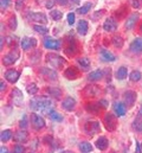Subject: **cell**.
<instances>
[{
	"label": "cell",
	"instance_id": "obj_34",
	"mask_svg": "<svg viewBox=\"0 0 142 153\" xmlns=\"http://www.w3.org/2000/svg\"><path fill=\"white\" fill-rule=\"evenodd\" d=\"M112 43L116 48H122L123 46V39L121 38L120 36H115L112 37Z\"/></svg>",
	"mask_w": 142,
	"mask_h": 153
},
{
	"label": "cell",
	"instance_id": "obj_2",
	"mask_svg": "<svg viewBox=\"0 0 142 153\" xmlns=\"http://www.w3.org/2000/svg\"><path fill=\"white\" fill-rule=\"evenodd\" d=\"M19 58V51L17 49H13L11 50L8 53H6L4 57H2V64L8 67V65H12L16 63V61Z\"/></svg>",
	"mask_w": 142,
	"mask_h": 153
},
{
	"label": "cell",
	"instance_id": "obj_57",
	"mask_svg": "<svg viewBox=\"0 0 142 153\" xmlns=\"http://www.w3.org/2000/svg\"><path fill=\"white\" fill-rule=\"evenodd\" d=\"M31 153H33V152H31Z\"/></svg>",
	"mask_w": 142,
	"mask_h": 153
},
{
	"label": "cell",
	"instance_id": "obj_27",
	"mask_svg": "<svg viewBox=\"0 0 142 153\" xmlns=\"http://www.w3.org/2000/svg\"><path fill=\"white\" fill-rule=\"evenodd\" d=\"M127 74H128L127 68L121 67V68H118V70L116 71V78H117V79H124V78L127 77Z\"/></svg>",
	"mask_w": 142,
	"mask_h": 153
},
{
	"label": "cell",
	"instance_id": "obj_13",
	"mask_svg": "<svg viewBox=\"0 0 142 153\" xmlns=\"http://www.w3.org/2000/svg\"><path fill=\"white\" fill-rule=\"evenodd\" d=\"M130 51L134 53H141L142 52V38L134 39L130 44Z\"/></svg>",
	"mask_w": 142,
	"mask_h": 153
},
{
	"label": "cell",
	"instance_id": "obj_30",
	"mask_svg": "<svg viewBox=\"0 0 142 153\" xmlns=\"http://www.w3.org/2000/svg\"><path fill=\"white\" fill-rule=\"evenodd\" d=\"M141 73L140 71H138V70H134V71H132V74H130V81H133V82H138V81H140L141 79Z\"/></svg>",
	"mask_w": 142,
	"mask_h": 153
},
{
	"label": "cell",
	"instance_id": "obj_5",
	"mask_svg": "<svg viewBox=\"0 0 142 153\" xmlns=\"http://www.w3.org/2000/svg\"><path fill=\"white\" fill-rule=\"evenodd\" d=\"M29 19L36 22V23H40V24H46L47 19H46V16L44 13H40V12H30L27 14Z\"/></svg>",
	"mask_w": 142,
	"mask_h": 153
},
{
	"label": "cell",
	"instance_id": "obj_52",
	"mask_svg": "<svg viewBox=\"0 0 142 153\" xmlns=\"http://www.w3.org/2000/svg\"><path fill=\"white\" fill-rule=\"evenodd\" d=\"M72 2H73V4H78V2H79V0H73Z\"/></svg>",
	"mask_w": 142,
	"mask_h": 153
},
{
	"label": "cell",
	"instance_id": "obj_46",
	"mask_svg": "<svg viewBox=\"0 0 142 153\" xmlns=\"http://www.w3.org/2000/svg\"><path fill=\"white\" fill-rule=\"evenodd\" d=\"M56 1H57V4H59V5H62V6H65L69 0H56Z\"/></svg>",
	"mask_w": 142,
	"mask_h": 153
},
{
	"label": "cell",
	"instance_id": "obj_53",
	"mask_svg": "<svg viewBox=\"0 0 142 153\" xmlns=\"http://www.w3.org/2000/svg\"><path fill=\"white\" fill-rule=\"evenodd\" d=\"M64 153H73V152H70V151H65Z\"/></svg>",
	"mask_w": 142,
	"mask_h": 153
},
{
	"label": "cell",
	"instance_id": "obj_49",
	"mask_svg": "<svg viewBox=\"0 0 142 153\" xmlns=\"http://www.w3.org/2000/svg\"><path fill=\"white\" fill-rule=\"evenodd\" d=\"M0 153H8V150H7L6 147L1 146V149H0Z\"/></svg>",
	"mask_w": 142,
	"mask_h": 153
},
{
	"label": "cell",
	"instance_id": "obj_24",
	"mask_svg": "<svg viewBox=\"0 0 142 153\" xmlns=\"http://www.w3.org/2000/svg\"><path fill=\"white\" fill-rule=\"evenodd\" d=\"M78 147H79L81 152H83V153H88L92 151V145H91L90 143H88V141H82Z\"/></svg>",
	"mask_w": 142,
	"mask_h": 153
},
{
	"label": "cell",
	"instance_id": "obj_8",
	"mask_svg": "<svg viewBox=\"0 0 142 153\" xmlns=\"http://www.w3.org/2000/svg\"><path fill=\"white\" fill-rule=\"evenodd\" d=\"M136 101V93L133 91V90H129V91H126L124 93V103L126 106L128 107H133L134 103Z\"/></svg>",
	"mask_w": 142,
	"mask_h": 153
},
{
	"label": "cell",
	"instance_id": "obj_51",
	"mask_svg": "<svg viewBox=\"0 0 142 153\" xmlns=\"http://www.w3.org/2000/svg\"><path fill=\"white\" fill-rule=\"evenodd\" d=\"M0 42H1V49H2V46H4V38H2V37H1V40H0Z\"/></svg>",
	"mask_w": 142,
	"mask_h": 153
},
{
	"label": "cell",
	"instance_id": "obj_25",
	"mask_svg": "<svg viewBox=\"0 0 142 153\" xmlns=\"http://www.w3.org/2000/svg\"><path fill=\"white\" fill-rule=\"evenodd\" d=\"M77 62H78V64L81 65V68H83L84 70L90 67V59H89L88 57H81V58L77 59Z\"/></svg>",
	"mask_w": 142,
	"mask_h": 153
},
{
	"label": "cell",
	"instance_id": "obj_21",
	"mask_svg": "<svg viewBox=\"0 0 142 153\" xmlns=\"http://www.w3.org/2000/svg\"><path fill=\"white\" fill-rule=\"evenodd\" d=\"M96 147L100 150V151H106L108 149V139L104 137H100L96 141Z\"/></svg>",
	"mask_w": 142,
	"mask_h": 153
},
{
	"label": "cell",
	"instance_id": "obj_9",
	"mask_svg": "<svg viewBox=\"0 0 142 153\" xmlns=\"http://www.w3.org/2000/svg\"><path fill=\"white\" fill-rule=\"evenodd\" d=\"M104 123H106L108 131H114L116 128V119H115V116L112 114H106Z\"/></svg>",
	"mask_w": 142,
	"mask_h": 153
},
{
	"label": "cell",
	"instance_id": "obj_11",
	"mask_svg": "<svg viewBox=\"0 0 142 153\" xmlns=\"http://www.w3.org/2000/svg\"><path fill=\"white\" fill-rule=\"evenodd\" d=\"M4 76H5V78H6L10 83H16V82L19 79L20 74H19V71H17V70H7Z\"/></svg>",
	"mask_w": 142,
	"mask_h": 153
},
{
	"label": "cell",
	"instance_id": "obj_7",
	"mask_svg": "<svg viewBox=\"0 0 142 153\" xmlns=\"http://www.w3.org/2000/svg\"><path fill=\"white\" fill-rule=\"evenodd\" d=\"M44 46L49 50H59L61 49V42L53 38L44 39Z\"/></svg>",
	"mask_w": 142,
	"mask_h": 153
},
{
	"label": "cell",
	"instance_id": "obj_1",
	"mask_svg": "<svg viewBox=\"0 0 142 153\" xmlns=\"http://www.w3.org/2000/svg\"><path fill=\"white\" fill-rule=\"evenodd\" d=\"M30 105L33 111L45 114H49L53 107V102L49 97H35L30 101Z\"/></svg>",
	"mask_w": 142,
	"mask_h": 153
},
{
	"label": "cell",
	"instance_id": "obj_6",
	"mask_svg": "<svg viewBox=\"0 0 142 153\" xmlns=\"http://www.w3.org/2000/svg\"><path fill=\"white\" fill-rule=\"evenodd\" d=\"M31 121H32V125H33L35 129H37V131L43 129L45 127V120L40 115L36 114V113H33L31 116Z\"/></svg>",
	"mask_w": 142,
	"mask_h": 153
},
{
	"label": "cell",
	"instance_id": "obj_20",
	"mask_svg": "<svg viewBox=\"0 0 142 153\" xmlns=\"http://www.w3.org/2000/svg\"><path fill=\"white\" fill-rule=\"evenodd\" d=\"M77 31L81 36H85L88 33V23L85 20H79L77 25Z\"/></svg>",
	"mask_w": 142,
	"mask_h": 153
},
{
	"label": "cell",
	"instance_id": "obj_29",
	"mask_svg": "<svg viewBox=\"0 0 142 153\" xmlns=\"http://www.w3.org/2000/svg\"><path fill=\"white\" fill-rule=\"evenodd\" d=\"M91 6H92V5H91V2H87L85 5H83L82 7H79L77 11H78V13H79V14H87V13L90 11Z\"/></svg>",
	"mask_w": 142,
	"mask_h": 153
},
{
	"label": "cell",
	"instance_id": "obj_32",
	"mask_svg": "<svg viewBox=\"0 0 142 153\" xmlns=\"http://www.w3.org/2000/svg\"><path fill=\"white\" fill-rule=\"evenodd\" d=\"M49 117H50L51 120H53V121H62V120H63V116L61 114H58L57 112H55V111H51V112L49 113Z\"/></svg>",
	"mask_w": 142,
	"mask_h": 153
},
{
	"label": "cell",
	"instance_id": "obj_14",
	"mask_svg": "<svg viewBox=\"0 0 142 153\" xmlns=\"http://www.w3.org/2000/svg\"><path fill=\"white\" fill-rule=\"evenodd\" d=\"M114 111H115V114L117 116H123V115H126L127 106H126V103H122V102H115L114 103Z\"/></svg>",
	"mask_w": 142,
	"mask_h": 153
},
{
	"label": "cell",
	"instance_id": "obj_38",
	"mask_svg": "<svg viewBox=\"0 0 142 153\" xmlns=\"http://www.w3.org/2000/svg\"><path fill=\"white\" fill-rule=\"evenodd\" d=\"M19 126H20L23 129H26V128H27V116L25 114L21 117V120H20V122H19Z\"/></svg>",
	"mask_w": 142,
	"mask_h": 153
},
{
	"label": "cell",
	"instance_id": "obj_43",
	"mask_svg": "<svg viewBox=\"0 0 142 153\" xmlns=\"http://www.w3.org/2000/svg\"><path fill=\"white\" fill-rule=\"evenodd\" d=\"M68 23L70 25H72L75 23V13H69L68 14Z\"/></svg>",
	"mask_w": 142,
	"mask_h": 153
},
{
	"label": "cell",
	"instance_id": "obj_17",
	"mask_svg": "<svg viewBox=\"0 0 142 153\" xmlns=\"http://www.w3.org/2000/svg\"><path fill=\"white\" fill-rule=\"evenodd\" d=\"M62 106H63V108L65 109V111H68V112H71V111H73L75 109V106H76V100L73 99V97H67L64 101H63V103H62Z\"/></svg>",
	"mask_w": 142,
	"mask_h": 153
},
{
	"label": "cell",
	"instance_id": "obj_41",
	"mask_svg": "<svg viewBox=\"0 0 142 153\" xmlns=\"http://www.w3.org/2000/svg\"><path fill=\"white\" fill-rule=\"evenodd\" d=\"M130 4L134 8H140L141 7V0H130Z\"/></svg>",
	"mask_w": 142,
	"mask_h": 153
},
{
	"label": "cell",
	"instance_id": "obj_40",
	"mask_svg": "<svg viewBox=\"0 0 142 153\" xmlns=\"http://www.w3.org/2000/svg\"><path fill=\"white\" fill-rule=\"evenodd\" d=\"M8 24H10V27H11L12 30H16V27H17V18H16V17H11Z\"/></svg>",
	"mask_w": 142,
	"mask_h": 153
},
{
	"label": "cell",
	"instance_id": "obj_19",
	"mask_svg": "<svg viewBox=\"0 0 142 153\" xmlns=\"http://www.w3.org/2000/svg\"><path fill=\"white\" fill-rule=\"evenodd\" d=\"M138 19H139V13L132 14V16L128 18V20L126 22V29H127V30H132V29L134 27V25H135V23H136Z\"/></svg>",
	"mask_w": 142,
	"mask_h": 153
},
{
	"label": "cell",
	"instance_id": "obj_37",
	"mask_svg": "<svg viewBox=\"0 0 142 153\" xmlns=\"http://www.w3.org/2000/svg\"><path fill=\"white\" fill-rule=\"evenodd\" d=\"M47 91H49L52 96H55V97H57V99H59V96H61V94H62L58 88H49Z\"/></svg>",
	"mask_w": 142,
	"mask_h": 153
},
{
	"label": "cell",
	"instance_id": "obj_10",
	"mask_svg": "<svg viewBox=\"0 0 142 153\" xmlns=\"http://www.w3.org/2000/svg\"><path fill=\"white\" fill-rule=\"evenodd\" d=\"M13 139H14L16 143H18V144H23V143H26V141H27V139H29V134H27L25 131H18V132L14 133Z\"/></svg>",
	"mask_w": 142,
	"mask_h": 153
},
{
	"label": "cell",
	"instance_id": "obj_3",
	"mask_svg": "<svg viewBox=\"0 0 142 153\" xmlns=\"http://www.w3.org/2000/svg\"><path fill=\"white\" fill-rule=\"evenodd\" d=\"M46 61L53 68H61V67H63L65 64V59L64 58H62L61 56H57V55H51V53L46 56Z\"/></svg>",
	"mask_w": 142,
	"mask_h": 153
},
{
	"label": "cell",
	"instance_id": "obj_45",
	"mask_svg": "<svg viewBox=\"0 0 142 153\" xmlns=\"http://www.w3.org/2000/svg\"><path fill=\"white\" fill-rule=\"evenodd\" d=\"M55 1H56V0H47L46 7H47V8H52V6L55 5Z\"/></svg>",
	"mask_w": 142,
	"mask_h": 153
},
{
	"label": "cell",
	"instance_id": "obj_50",
	"mask_svg": "<svg viewBox=\"0 0 142 153\" xmlns=\"http://www.w3.org/2000/svg\"><path fill=\"white\" fill-rule=\"evenodd\" d=\"M136 152L138 153H141V147H140V144L136 141Z\"/></svg>",
	"mask_w": 142,
	"mask_h": 153
},
{
	"label": "cell",
	"instance_id": "obj_42",
	"mask_svg": "<svg viewBox=\"0 0 142 153\" xmlns=\"http://www.w3.org/2000/svg\"><path fill=\"white\" fill-rule=\"evenodd\" d=\"M10 1L11 0H0V5H1V10H5L10 6Z\"/></svg>",
	"mask_w": 142,
	"mask_h": 153
},
{
	"label": "cell",
	"instance_id": "obj_16",
	"mask_svg": "<svg viewBox=\"0 0 142 153\" xmlns=\"http://www.w3.org/2000/svg\"><path fill=\"white\" fill-rule=\"evenodd\" d=\"M11 96H12V100H13L16 106H20L21 105V102H23V94H21V91L19 89H13Z\"/></svg>",
	"mask_w": 142,
	"mask_h": 153
},
{
	"label": "cell",
	"instance_id": "obj_55",
	"mask_svg": "<svg viewBox=\"0 0 142 153\" xmlns=\"http://www.w3.org/2000/svg\"><path fill=\"white\" fill-rule=\"evenodd\" d=\"M109 153H114V152H109Z\"/></svg>",
	"mask_w": 142,
	"mask_h": 153
},
{
	"label": "cell",
	"instance_id": "obj_36",
	"mask_svg": "<svg viewBox=\"0 0 142 153\" xmlns=\"http://www.w3.org/2000/svg\"><path fill=\"white\" fill-rule=\"evenodd\" d=\"M133 128L138 132H142V120L140 119H136L134 122H133Z\"/></svg>",
	"mask_w": 142,
	"mask_h": 153
},
{
	"label": "cell",
	"instance_id": "obj_31",
	"mask_svg": "<svg viewBox=\"0 0 142 153\" xmlns=\"http://www.w3.org/2000/svg\"><path fill=\"white\" fill-rule=\"evenodd\" d=\"M26 90H27V93L30 95H36L38 93V87H37V84H35V83H31V84H29L26 87Z\"/></svg>",
	"mask_w": 142,
	"mask_h": 153
},
{
	"label": "cell",
	"instance_id": "obj_47",
	"mask_svg": "<svg viewBox=\"0 0 142 153\" xmlns=\"http://www.w3.org/2000/svg\"><path fill=\"white\" fill-rule=\"evenodd\" d=\"M6 89V84H5V82L4 81H1V83H0V90L1 91H4Z\"/></svg>",
	"mask_w": 142,
	"mask_h": 153
},
{
	"label": "cell",
	"instance_id": "obj_44",
	"mask_svg": "<svg viewBox=\"0 0 142 153\" xmlns=\"http://www.w3.org/2000/svg\"><path fill=\"white\" fill-rule=\"evenodd\" d=\"M23 5H24V0H17V2H16V8L19 11V10L23 7Z\"/></svg>",
	"mask_w": 142,
	"mask_h": 153
},
{
	"label": "cell",
	"instance_id": "obj_48",
	"mask_svg": "<svg viewBox=\"0 0 142 153\" xmlns=\"http://www.w3.org/2000/svg\"><path fill=\"white\" fill-rule=\"evenodd\" d=\"M138 119L142 120V105L140 106V109H139V113H138Z\"/></svg>",
	"mask_w": 142,
	"mask_h": 153
},
{
	"label": "cell",
	"instance_id": "obj_56",
	"mask_svg": "<svg viewBox=\"0 0 142 153\" xmlns=\"http://www.w3.org/2000/svg\"><path fill=\"white\" fill-rule=\"evenodd\" d=\"M141 147H142V144H141Z\"/></svg>",
	"mask_w": 142,
	"mask_h": 153
},
{
	"label": "cell",
	"instance_id": "obj_15",
	"mask_svg": "<svg viewBox=\"0 0 142 153\" xmlns=\"http://www.w3.org/2000/svg\"><path fill=\"white\" fill-rule=\"evenodd\" d=\"M103 29L106 30V32H114L117 29V24L112 18H108L104 24H103Z\"/></svg>",
	"mask_w": 142,
	"mask_h": 153
},
{
	"label": "cell",
	"instance_id": "obj_39",
	"mask_svg": "<svg viewBox=\"0 0 142 153\" xmlns=\"http://www.w3.org/2000/svg\"><path fill=\"white\" fill-rule=\"evenodd\" d=\"M13 153H25V147L18 144L13 147Z\"/></svg>",
	"mask_w": 142,
	"mask_h": 153
},
{
	"label": "cell",
	"instance_id": "obj_35",
	"mask_svg": "<svg viewBox=\"0 0 142 153\" xmlns=\"http://www.w3.org/2000/svg\"><path fill=\"white\" fill-rule=\"evenodd\" d=\"M33 30H36L38 33H41V35H45V33H47V29L45 27V26H43V25H33Z\"/></svg>",
	"mask_w": 142,
	"mask_h": 153
},
{
	"label": "cell",
	"instance_id": "obj_18",
	"mask_svg": "<svg viewBox=\"0 0 142 153\" xmlns=\"http://www.w3.org/2000/svg\"><path fill=\"white\" fill-rule=\"evenodd\" d=\"M36 45H37V40L35 38L24 37L23 40H21V48L24 50H29V49H31L32 46H36Z\"/></svg>",
	"mask_w": 142,
	"mask_h": 153
},
{
	"label": "cell",
	"instance_id": "obj_33",
	"mask_svg": "<svg viewBox=\"0 0 142 153\" xmlns=\"http://www.w3.org/2000/svg\"><path fill=\"white\" fill-rule=\"evenodd\" d=\"M51 17H52L53 20H59V19H62L63 13L61 11H58V10H52L51 11Z\"/></svg>",
	"mask_w": 142,
	"mask_h": 153
},
{
	"label": "cell",
	"instance_id": "obj_28",
	"mask_svg": "<svg viewBox=\"0 0 142 153\" xmlns=\"http://www.w3.org/2000/svg\"><path fill=\"white\" fill-rule=\"evenodd\" d=\"M65 77L67 78H69V79H73V78H76L77 77V70L75 69V68H68L67 70H65Z\"/></svg>",
	"mask_w": 142,
	"mask_h": 153
},
{
	"label": "cell",
	"instance_id": "obj_26",
	"mask_svg": "<svg viewBox=\"0 0 142 153\" xmlns=\"http://www.w3.org/2000/svg\"><path fill=\"white\" fill-rule=\"evenodd\" d=\"M11 138H12V131H11V129H5V131H2V132H1L0 139H1V141H2V143L8 141Z\"/></svg>",
	"mask_w": 142,
	"mask_h": 153
},
{
	"label": "cell",
	"instance_id": "obj_54",
	"mask_svg": "<svg viewBox=\"0 0 142 153\" xmlns=\"http://www.w3.org/2000/svg\"><path fill=\"white\" fill-rule=\"evenodd\" d=\"M140 29H141V30H142V25H141V27H140Z\"/></svg>",
	"mask_w": 142,
	"mask_h": 153
},
{
	"label": "cell",
	"instance_id": "obj_22",
	"mask_svg": "<svg viewBox=\"0 0 142 153\" xmlns=\"http://www.w3.org/2000/svg\"><path fill=\"white\" fill-rule=\"evenodd\" d=\"M40 74H43V75H45L46 77H49L50 79H53V81L57 79V74H56V71H53L52 69H49V68L41 69V70H40Z\"/></svg>",
	"mask_w": 142,
	"mask_h": 153
},
{
	"label": "cell",
	"instance_id": "obj_12",
	"mask_svg": "<svg viewBox=\"0 0 142 153\" xmlns=\"http://www.w3.org/2000/svg\"><path fill=\"white\" fill-rule=\"evenodd\" d=\"M100 57L103 62H114L116 59L115 55L111 53L110 51H108L106 49H101V52H100Z\"/></svg>",
	"mask_w": 142,
	"mask_h": 153
},
{
	"label": "cell",
	"instance_id": "obj_4",
	"mask_svg": "<svg viewBox=\"0 0 142 153\" xmlns=\"http://www.w3.org/2000/svg\"><path fill=\"white\" fill-rule=\"evenodd\" d=\"M84 131L88 135H95L97 134L100 131H101V126H100V122L97 121H90V122H87L85 126H84Z\"/></svg>",
	"mask_w": 142,
	"mask_h": 153
},
{
	"label": "cell",
	"instance_id": "obj_23",
	"mask_svg": "<svg viewBox=\"0 0 142 153\" xmlns=\"http://www.w3.org/2000/svg\"><path fill=\"white\" fill-rule=\"evenodd\" d=\"M102 77H103V71H102V70H95V71H92V73L89 74L88 79L94 82V81H98V79H101Z\"/></svg>",
	"mask_w": 142,
	"mask_h": 153
}]
</instances>
